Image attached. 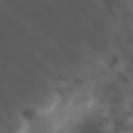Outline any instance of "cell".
<instances>
[{
    "label": "cell",
    "instance_id": "6da1fadb",
    "mask_svg": "<svg viewBox=\"0 0 133 133\" xmlns=\"http://www.w3.org/2000/svg\"><path fill=\"white\" fill-rule=\"evenodd\" d=\"M133 50V46H131ZM116 89L121 94V100L127 108V112L133 118V52L125 56L123 66L118 69V79H116Z\"/></svg>",
    "mask_w": 133,
    "mask_h": 133
},
{
    "label": "cell",
    "instance_id": "7a4b0ae2",
    "mask_svg": "<svg viewBox=\"0 0 133 133\" xmlns=\"http://www.w3.org/2000/svg\"><path fill=\"white\" fill-rule=\"evenodd\" d=\"M131 4L127 6V10H129V15H131V25H133V0H129Z\"/></svg>",
    "mask_w": 133,
    "mask_h": 133
}]
</instances>
